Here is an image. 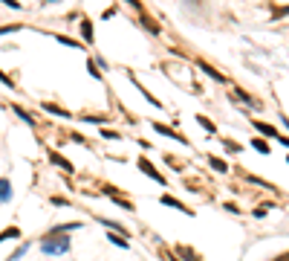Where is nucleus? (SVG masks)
Here are the masks:
<instances>
[{
    "mask_svg": "<svg viewBox=\"0 0 289 261\" xmlns=\"http://www.w3.org/2000/svg\"><path fill=\"white\" fill-rule=\"evenodd\" d=\"M41 247H44L46 255H64V252H69V238L52 229V232L44 238V244H41Z\"/></svg>",
    "mask_w": 289,
    "mask_h": 261,
    "instance_id": "obj_1",
    "label": "nucleus"
},
{
    "mask_svg": "<svg viewBox=\"0 0 289 261\" xmlns=\"http://www.w3.org/2000/svg\"><path fill=\"white\" fill-rule=\"evenodd\" d=\"M139 168H142V171H145L148 177H153V180H156V183H162V186H165V177H162L159 171L153 168V163H150V160H145V157H142V160H139Z\"/></svg>",
    "mask_w": 289,
    "mask_h": 261,
    "instance_id": "obj_2",
    "label": "nucleus"
},
{
    "mask_svg": "<svg viewBox=\"0 0 289 261\" xmlns=\"http://www.w3.org/2000/svg\"><path fill=\"white\" fill-rule=\"evenodd\" d=\"M254 128L260 130V134H266V137H277V143L286 145V137H280V134H277V130L272 128V125H266V122H254Z\"/></svg>",
    "mask_w": 289,
    "mask_h": 261,
    "instance_id": "obj_3",
    "label": "nucleus"
},
{
    "mask_svg": "<svg viewBox=\"0 0 289 261\" xmlns=\"http://www.w3.org/2000/svg\"><path fill=\"white\" fill-rule=\"evenodd\" d=\"M49 160H52V163H55L58 168H64V171H72V163H69V160H64L61 154H55V151L49 154Z\"/></svg>",
    "mask_w": 289,
    "mask_h": 261,
    "instance_id": "obj_4",
    "label": "nucleus"
},
{
    "mask_svg": "<svg viewBox=\"0 0 289 261\" xmlns=\"http://www.w3.org/2000/svg\"><path fill=\"white\" fill-rule=\"evenodd\" d=\"M162 203H165V206H173V209H179V212H188V215H191V209H188V206H182L179 201H173L171 194H165V198H162Z\"/></svg>",
    "mask_w": 289,
    "mask_h": 261,
    "instance_id": "obj_5",
    "label": "nucleus"
},
{
    "mask_svg": "<svg viewBox=\"0 0 289 261\" xmlns=\"http://www.w3.org/2000/svg\"><path fill=\"white\" fill-rule=\"evenodd\" d=\"M153 128L159 130L162 137H171V140H179V134H176V130H173V128H168V125H162V122H156Z\"/></svg>",
    "mask_w": 289,
    "mask_h": 261,
    "instance_id": "obj_6",
    "label": "nucleus"
},
{
    "mask_svg": "<svg viewBox=\"0 0 289 261\" xmlns=\"http://www.w3.org/2000/svg\"><path fill=\"white\" fill-rule=\"evenodd\" d=\"M12 198V186H9V180H0V203H6Z\"/></svg>",
    "mask_w": 289,
    "mask_h": 261,
    "instance_id": "obj_7",
    "label": "nucleus"
},
{
    "mask_svg": "<svg viewBox=\"0 0 289 261\" xmlns=\"http://www.w3.org/2000/svg\"><path fill=\"white\" fill-rule=\"evenodd\" d=\"M44 110H46V113H55V116H64V119H69V113L64 110V107H58V105H44Z\"/></svg>",
    "mask_w": 289,
    "mask_h": 261,
    "instance_id": "obj_8",
    "label": "nucleus"
},
{
    "mask_svg": "<svg viewBox=\"0 0 289 261\" xmlns=\"http://www.w3.org/2000/svg\"><path fill=\"white\" fill-rule=\"evenodd\" d=\"M107 198H113V201L119 203V206H122V209H127V212H130V209H133V206H130V203L125 201V198H116V191H113V189H107Z\"/></svg>",
    "mask_w": 289,
    "mask_h": 261,
    "instance_id": "obj_9",
    "label": "nucleus"
},
{
    "mask_svg": "<svg viewBox=\"0 0 289 261\" xmlns=\"http://www.w3.org/2000/svg\"><path fill=\"white\" fill-rule=\"evenodd\" d=\"M208 166H214L217 171H229V166H226V163H223L220 157H208Z\"/></svg>",
    "mask_w": 289,
    "mask_h": 261,
    "instance_id": "obj_10",
    "label": "nucleus"
},
{
    "mask_svg": "<svg viewBox=\"0 0 289 261\" xmlns=\"http://www.w3.org/2000/svg\"><path fill=\"white\" fill-rule=\"evenodd\" d=\"M21 235V232H18V226H9V229H3V232H0V241H3V238H18Z\"/></svg>",
    "mask_w": 289,
    "mask_h": 261,
    "instance_id": "obj_11",
    "label": "nucleus"
},
{
    "mask_svg": "<svg viewBox=\"0 0 289 261\" xmlns=\"http://www.w3.org/2000/svg\"><path fill=\"white\" fill-rule=\"evenodd\" d=\"M58 44H64V47H69V49H78V44H75V41H69L67 35H58Z\"/></svg>",
    "mask_w": 289,
    "mask_h": 261,
    "instance_id": "obj_12",
    "label": "nucleus"
},
{
    "mask_svg": "<svg viewBox=\"0 0 289 261\" xmlns=\"http://www.w3.org/2000/svg\"><path fill=\"white\" fill-rule=\"evenodd\" d=\"M197 119H200V125H203V128H206L208 134H214V130H217V128H214V122H208L206 116H197Z\"/></svg>",
    "mask_w": 289,
    "mask_h": 261,
    "instance_id": "obj_13",
    "label": "nucleus"
},
{
    "mask_svg": "<svg viewBox=\"0 0 289 261\" xmlns=\"http://www.w3.org/2000/svg\"><path fill=\"white\" fill-rule=\"evenodd\" d=\"M15 113H18V116H21L23 122H29V125H32V116H29V113H26L23 107H18V105H15Z\"/></svg>",
    "mask_w": 289,
    "mask_h": 261,
    "instance_id": "obj_14",
    "label": "nucleus"
},
{
    "mask_svg": "<svg viewBox=\"0 0 289 261\" xmlns=\"http://www.w3.org/2000/svg\"><path fill=\"white\" fill-rule=\"evenodd\" d=\"M203 70H206L208 76H211V79H217V82H226V79H223V76H220L217 70H211V67H208V64H203Z\"/></svg>",
    "mask_w": 289,
    "mask_h": 261,
    "instance_id": "obj_15",
    "label": "nucleus"
},
{
    "mask_svg": "<svg viewBox=\"0 0 289 261\" xmlns=\"http://www.w3.org/2000/svg\"><path fill=\"white\" fill-rule=\"evenodd\" d=\"M107 238H110V244H116V247L127 249V241H125V238H116V235H107Z\"/></svg>",
    "mask_w": 289,
    "mask_h": 261,
    "instance_id": "obj_16",
    "label": "nucleus"
},
{
    "mask_svg": "<svg viewBox=\"0 0 289 261\" xmlns=\"http://www.w3.org/2000/svg\"><path fill=\"white\" fill-rule=\"evenodd\" d=\"M254 148H257L260 154H269V145H266L263 140H254Z\"/></svg>",
    "mask_w": 289,
    "mask_h": 261,
    "instance_id": "obj_17",
    "label": "nucleus"
},
{
    "mask_svg": "<svg viewBox=\"0 0 289 261\" xmlns=\"http://www.w3.org/2000/svg\"><path fill=\"white\" fill-rule=\"evenodd\" d=\"M179 252H182V255H185V258H188V261H200V258H197V255H194V252H191V249L179 247Z\"/></svg>",
    "mask_w": 289,
    "mask_h": 261,
    "instance_id": "obj_18",
    "label": "nucleus"
},
{
    "mask_svg": "<svg viewBox=\"0 0 289 261\" xmlns=\"http://www.w3.org/2000/svg\"><path fill=\"white\" fill-rule=\"evenodd\" d=\"M84 38L92 41V24H87V21H84Z\"/></svg>",
    "mask_w": 289,
    "mask_h": 261,
    "instance_id": "obj_19",
    "label": "nucleus"
},
{
    "mask_svg": "<svg viewBox=\"0 0 289 261\" xmlns=\"http://www.w3.org/2000/svg\"><path fill=\"white\" fill-rule=\"evenodd\" d=\"M23 252H26V244H23V247H18V249H15V255H12V261H18V258H21V255H23Z\"/></svg>",
    "mask_w": 289,
    "mask_h": 261,
    "instance_id": "obj_20",
    "label": "nucleus"
},
{
    "mask_svg": "<svg viewBox=\"0 0 289 261\" xmlns=\"http://www.w3.org/2000/svg\"><path fill=\"white\" fill-rule=\"evenodd\" d=\"M87 67H90V73H92V76H95V79H102V73H99V67H95L92 61H90V64H87Z\"/></svg>",
    "mask_w": 289,
    "mask_h": 261,
    "instance_id": "obj_21",
    "label": "nucleus"
},
{
    "mask_svg": "<svg viewBox=\"0 0 289 261\" xmlns=\"http://www.w3.org/2000/svg\"><path fill=\"white\" fill-rule=\"evenodd\" d=\"M102 137H107V140H116V130H110V128H104V130H102Z\"/></svg>",
    "mask_w": 289,
    "mask_h": 261,
    "instance_id": "obj_22",
    "label": "nucleus"
},
{
    "mask_svg": "<svg viewBox=\"0 0 289 261\" xmlns=\"http://www.w3.org/2000/svg\"><path fill=\"white\" fill-rule=\"evenodd\" d=\"M0 82H3V84H9V87H12V84H15V82H12V79H9V76H6V73H0Z\"/></svg>",
    "mask_w": 289,
    "mask_h": 261,
    "instance_id": "obj_23",
    "label": "nucleus"
}]
</instances>
